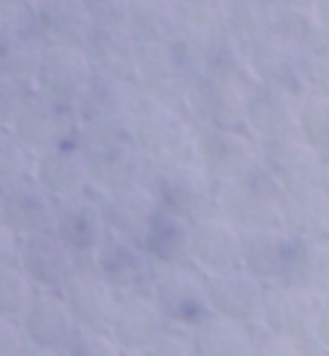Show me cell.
I'll list each match as a JSON object with an SVG mask.
<instances>
[{
  "instance_id": "cell-1",
  "label": "cell",
  "mask_w": 329,
  "mask_h": 356,
  "mask_svg": "<svg viewBox=\"0 0 329 356\" xmlns=\"http://www.w3.org/2000/svg\"><path fill=\"white\" fill-rule=\"evenodd\" d=\"M140 106H143V91L134 79L96 73V79L91 82L87 94L76 106L79 140L85 146H94L102 140L131 138Z\"/></svg>"
},
{
  "instance_id": "cell-2",
  "label": "cell",
  "mask_w": 329,
  "mask_h": 356,
  "mask_svg": "<svg viewBox=\"0 0 329 356\" xmlns=\"http://www.w3.org/2000/svg\"><path fill=\"white\" fill-rule=\"evenodd\" d=\"M199 126L184 108L163 106V102L143 99L137 120L131 129V140L140 146L152 164H172V161H189L196 149Z\"/></svg>"
},
{
  "instance_id": "cell-3",
  "label": "cell",
  "mask_w": 329,
  "mask_h": 356,
  "mask_svg": "<svg viewBox=\"0 0 329 356\" xmlns=\"http://www.w3.org/2000/svg\"><path fill=\"white\" fill-rule=\"evenodd\" d=\"M146 184L152 187L158 204L169 213H178L189 222L213 213L216 181L207 175V170L196 158L172 161V164H152Z\"/></svg>"
},
{
  "instance_id": "cell-4",
  "label": "cell",
  "mask_w": 329,
  "mask_h": 356,
  "mask_svg": "<svg viewBox=\"0 0 329 356\" xmlns=\"http://www.w3.org/2000/svg\"><path fill=\"white\" fill-rule=\"evenodd\" d=\"M282 187L265 170H257L236 181L216 184L213 211L224 216L239 231H257L277 225Z\"/></svg>"
},
{
  "instance_id": "cell-5",
  "label": "cell",
  "mask_w": 329,
  "mask_h": 356,
  "mask_svg": "<svg viewBox=\"0 0 329 356\" xmlns=\"http://www.w3.org/2000/svg\"><path fill=\"white\" fill-rule=\"evenodd\" d=\"M149 292L158 301L160 313L167 316L169 327L192 330L207 316H213L207 275L196 266H160L155 269Z\"/></svg>"
},
{
  "instance_id": "cell-6",
  "label": "cell",
  "mask_w": 329,
  "mask_h": 356,
  "mask_svg": "<svg viewBox=\"0 0 329 356\" xmlns=\"http://www.w3.org/2000/svg\"><path fill=\"white\" fill-rule=\"evenodd\" d=\"M192 158L207 170L216 184H224L262 170V143L251 138L245 129L199 126Z\"/></svg>"
},
{
  "instance_id": "cell-7",
  "label": "cell",
  "mask_w": 329,
  "mask_h": 356,
  "mask_svg": "<svg viewBox=\"0 0 329 356\" xmlns=\"http://www.w3.org/2000/svg\"><path fill=\"white\" fill-rule=\"evenodd\" d=\"M9 131L18 138V143L29 155L47 152L53 146L79 140L76 108L65 106V102H56L38 91H29Z\"/></svg>"
},
{
  "instance_id": "cell-8",
  "label": "cell",
  "mask_w": 329,
  "mask_h": 356,
  "mask_svg": "<svg viewBox=\"0 0 329 356\" xmlns=\"http://www.w3.org/2000/svg\"><path fill=\"white\" fill-rule=\"evenodd\" d=\"M94 79H96V67L91 62V56L85 53V47H76V44H47L41 53L33 91L76 108Z\"/></svg>"
},
{
  "instance_id": "cell-9",
  "label": "cell",
  "mask_w": 329,
  "mask_h": 356,
  "mask_svg": "<svg viewBox=\"0 0 329 356\" xmlns=\"http://www.w3.org/2000/svg\"><path fill=\"white\" fill-rule=\"evenodd\" d=\"M85 53L91 56L96 73H102V76H119V79L137 76L143 44L131 33V26L126 21V9L123 12L94 9V26H91V35H87Z\"/></svg>"
},
{
  "instance_id": "cell-10",
  "label": "cell",
  "mask_w": 329,
  "mask_h": 356,
  "mask_svg": "<svg viewBox=\"0 0 329 356\" xmlns=\"http://www.w3.org/2000/svg\"><path fill=\"white\" fill-rule=\"evenodd\" d=\"M196 70L199 67L178 47V41L158 44V47H143L134 82H137V88L143 91V99L184 108L187 88H189V79Z\"/></svg>"
},
{
  "instance_id": "cell-11",
  "label": "cell",
  "mask_w": 329,
  "mask_h": 356,
  "mask_svg": "<svg viewBox=\"0 0 329 356\" xmlns=\"http://www.w3.org/2000/svg\"><path fill=\"white\" fill-rule=\"evenodd\" d=\"M29 178L38 181L56 202L94 193V170H91V152L82 140H70L62 146H53L47 152L33 155Z\"/></svg>"
},
{
  "instance_id": "cell-12",
  "label": "cell",
  "mask_w": 329,
  "mask_h": 356,
  "mask_svg": "<svg viewBox=\"0 0 329 356\" xmlns=\"http://www.w3.org/2000/svg\"><path fill=\"white\" fill-rule=\"evenodd\" d=\"M53 234L62 240L79 260H91L102 240L111 234L106 207L96 193H82V196L62 199L56 204Z\"/></svg>"
},
{
  "instance_id": "cell-13",
  "label": "cell",
  "mask_w": 329,
  "mask_h": 356,
  "mask_svg": "<svg viewBox=\"0 0 329 356\" xmlns=\"http://www.w3.org/2000/svg\"><path fill=\"white\" fill-rule=\"evenodd\" d=\"M318 309H321V298L301 286L294 284L268 286L260 327L271 330L277 336H286L297 345H309L312 336H315Z\"/></svg>"
},
{
  "instance_id": "cell-14",
  "label": "cell",
  "mask_w": 329,
  "mask_h": 356,
  "mask_svg": "<svg viewBox=\"0 0 329 356\" xmlns=\"http://www.w3.org/2000/svg\"><path fill=\"white\" fill-rule=\"evenodd\" d=\"M245 106L248 94L239 88L213 79L207 73L196 70L187 88L184 111L192 117L196 126H213V129H245Z\"/></svg>"
},
{
  "instance_id": "cell-15",
  "label": "cell",
  "mask_w": 329,
  "mask_h": 356,
  "mask_svg": "<svg viewBox=\"0 0 329 356\" xmlns=\"http://www.w3.org/2000/svg\"><path fill=\"white\" fill-rule=\"evenodd\" d=\"M297 248L301 240L280 225L245 231L242 269L251 272L262 286H282L292 280Z\"/></svg>"
},
{
  "instance_id": "cell-16",
  "label": "cell",
  "mask_w": 329,
  "mask_h": 356,
  "mask_svg": "<svg viewBox=\"0 0 329 356\" xmlns=\"http://www.w3.org/2000/svg\"><path fill=\"white\" fill-rule=\"evenodd\" d=\"M94 170V193L96 196H111L117 190H128L146 184L152 161L143 155V149L131 138L102 140L87 146Z\"/></svg>"
},
{
  "instance_id": "cell-17",
  "label": "cell",
  "mask_w": 329,
  "mask_h": 356,
  "mask_svg": "<svg viewBox=\"0 0 329 356\" xmlns=\"http://www.w3.org/2000/svg\"><path fill=\"white\" fill-rule=\"evenodd\" d=\"M56 204L58 202L29 175L0 187V222L18 240L50 234L56 219Z\"/></svg>"
},
{
  "instance_id": "cell-18",
  "label": "cell",
  "mask_w": 329,
  "mask_h": 356,
  "mask_svg": "<svg viewBox=\"0 0 329 356\" xmlns=\"http://www.w3.org/2000/svg\"><path fill=\"white\" fill-rule=\"evenodd\" d=\"M167 330H169V321L160 313L152 292H128L117 298L108 333L128 356H137L140 350H146Z\"/></svg>"
},
{
  "instance_id": "cell-19",
  "label": "cell",
  "mask_w": 329,
  "mask_h": 356,
  "mask_svg": "<svg viewBox=\"0 0 329 356\" xmlns=\"http://www.w3.org/2000/svg\"><path fill=\"white\" fill-rule=\"evenodd\" d=\"M94 269L108 280V286L117 295L128 292H149L155 277V263L149 260L140 243H131L126 236L108 234L102 245L94 251Z\"/></svg>"
},
{
  "instance_id": "cell-20",
  "label": "cell",
  "mask_w": 329,
  "mask_h": 356,
  "mask_svg": "<svg viewBox=\"0 0 329 356\" xmlns=\"http://www.w3.org/2000/svg\"><path fill=\"white\" fill-rule=\"evenodd\" d=\"M242 251L245 231H239L216 211L192 222V266L204 275L242 269Z\"/></svg>"
},
{
  "instance_id": "cell-21",
  "label": "cell",
  "mask_w": 329,
  "mask_h": 356,
  "mask_svg": "<svg viewBox=\"0 0 329 356\" xmlns=\"http://www.w3.org/2000/svg\"><path fill=\"white\" fill-rule=\"evenodd\" d=\"M79 257L50 234H38V236H26L18 245V266L21 272L29 277V284L41 292H62L67 286V280L73 272L79 269Z\"/></svg>"
},
{
  "instance_id": "cell-22",
  "label": "cell",
  "mask_w": 329,
  "mask_h": 356,
  "mask_svg": "<svg viewBox=\"0 0 329 356\" xmlns=\"http://www.w3.org/2000/svg\"><path fill=\"white\" fill-rule=\"evenodd\" d=\"M297 102L301 94L277 85H257L248 94L245 131L262 146L297 135Z\"/></svg>"
},
{
  "instance_id": "cell-23",
  "label": "cell",
  "mask_w": 329,
  "mask_h": 356,
  "mask_svg": "<svg viewBox=\"0 0 329 356\" xmlns=\"http://www.w3.org/2000/svg\"><path fill=\"white\" fill-rule=\"evenodd\" d=\"M248 58L260 85H277L294 94H306V50H301L289 38L268 29L265 35L253 38Z\"/></svg>"
},
{
  "instance_id": "cell-24",
  "label": "cell",
  "mask_w": 329,
  "mask_h": 356,
  "mask_svg": "<svg viewBox=\"0 0 329 356\" xmlns=\"http://www.w3.org/2000/svg\"><path fill=\"white\" fill-rule=\"evenodd\" d=\"M262 170L280 187H303V184H326L329 161L312 149L303 138H282L262 146Z\"/></svg>"
},
{
  "instance_id": "cell-25",
  "label": "cell",
  "mask_w": 329,
  "mask_h": 356,
  "mask_svg": "<svg viewBox=\"0 0 329 356\" xmlns=\"http://www.w3.org/2000/svg\"><path fill=\"white\" fill-rule=\"evenodd\" d=\"M62 298L70 307L79 330H108L119 295L94 269L91 260H82L79 269L67 280V286L62 289Z\"/></svg>"
},
{
  "instance_id": "cell-26",
  "label": "cell",
  "mask_w": 329,
  "mask_h": 356,
  "mask_svg": "<svg viewBox=\"0 0 329 356\" xmlns=\"http://www.w3.org/2000/svg\"><path fill=\"white\" fill-rule=\"evenodd\" d=\"M21 327L29 348L47 350H67L79 333V324L73 318L70 307L65 304L62 292H35L26 313L21 316Z\"/></svg>"
},
{
  "instance_id": "cell-27",
  "label": "cell",
  "mask_w": 329,
  "mask_h": 356,
  "mask_svg": "<svg viewBox=\"0 0 329 356\" xmlns=\"http://www.w3.org/2000/svg\"><path fill=\"white\" fill-rule=\"evenodd\" d=\"M207 289H210V307L216 316H228L233 321L248 324V327H260L268 286H262L251 272L230 269L207 275Z\"/></svg>"
},
{
  "instance_id": "cell-28",
  "label": "cell",
  "mask_w": 329,
  "mask_h": 356,
  "mask_svg": "<svg viewBox=\"0 0 329 356\" xmlns=\"http://www.w3.org/2000/svg\"><path fill=\"white\" fill-rule=\"evenodd\" d=\"M44 47H47V38L41 35L35 21H0V73L26 85L29 91L35 85Z\"/></svg>"
},
{
  "instance_id": "cell-29",
  "label": "cell",
  "mask_w": 329,
  "mask_h": 356,
  "mask_svg": "<svg viewBox=\"0 0 329 356\" xmlns=\"http://www.w3.org/2000/svg\"><path fill=\"white\" fill-rule=\"evenodd\" d=\"M277 225L294 234L297 240L329 236V187L326 184L282 187Z\"/></svg>"
},
{
  "instance_id": "cell-30",
  "label": "cell",
  "mask_w": 329,
  "mask_h": 356,
  "mask_svg": "<svg viewBox=\"0 0 329 356\" xmlns=\"http://www.w3.org/2000/svg\"><path fill=\"white\" fill-rule=\"evenodd\" d=\"M33 18L47 44L85 47L94 26V6L87 0H35Z\"/></svg>"
},
{
  "instance_id": "cell-31",
  "label": "cell",
  "mask_w": 329,
  "mask_h": 356,
  "mask_svg": "<svg viewBox=\"0 0 329 356\" xmlns=\"http://www.w3.org/2000/svg\"><path fill=\"white\" fill-rule=\"evenodd\" d=\"M102 207H106L108 231L117 236H126L131 243H143V234L152 225L155 213L160 204L149 184H137L128 190H117L111 196H99Z\"/></svg>"
},
{
  "instance_id": "cell-32",
  "label": "cell",
  "mask_w": 329,
  "mask_h": 356,
  "mask_svg": "<svg viewBox=\"0 0 329 356\" xmlns=\"http://www.w3.org/2000/svg\"><path fill=\"white\" fill-rule=\"evenodd\" d=\"M140 245L149 260L155 263V269H160V266H192V222L160 207L149 231L143 234Z\"/></svg>"
},
{
  "instance_id": "cell-33",
  "label": "cell",
  "mask_w": 329,
  "mask_h": 356,
  "mask_svg": "<svg viewBox=\"0 0 329 356\" xmlns=\"http://www.w3.org/2000/svg\"><path fill=\"white\" fill-rule=\"evenodd\" d=\"M253 330L242 321H233L228 316H207L199 327L189 330L196 356H248Z\"/></svg>"
},
{
  "instance_id": "cell-34",
  "label": "cell",
  "mask_w": 329,
  "mask_h": 356,
  "mask_svg": "<svg viewBox=\"0 0 329 356\" xmlns=\"http://www.w3.org/2000/svg\"><path fill=\"white\" fill-rule=\"evenodd\" d=\"M126 21L143 47L172 44L181 35V18L172 0H131L126 6Z\"/></svg>"
},
{
  "instance_id": "cell-35",
  "label": "cell",
  "mask_w": 329,
  "mask_h": 356,
  "mask_svg": "<svg viewBox=\"0 0 329 356\" xmlns=\"http://www.w3.org/2000/svg\"><path fill=\"white\" fill-rule=\"evenodd\" d=\"M199 70L207 73V76H213V79H221V82L239 88V91H245V94H251L253 88L260 85L257 73L251 67L248 53L233 41L207 44L204 56L199 58Z\"/></svg>"
},
{
  "instance_id": "cell-36",
  "label": "cell",
  "mask_w": 329,
  "mask_h": 356,
  "mask_svg": "<svg viewBox=\"0 0 329 356\" xmlns=\"http://www.w3.org/2000/svg\"><path fill=\"white\" fill-rule=\"evenodd\" d=\"M289 284L318 295V298H329V236L301 240Z\"/></svg>"
},
{
  "instance_id": "cell-37",
  "label": "cell",
  "mask_w": 329,
  "mask_h": 356,
  "mask_svg": "<svg viewBox=\"0 0 329 356\" xmlns=\"http://www.w3.org/2000/svg\"><path fill=\"white\" fill-rule=\"evenodd\" d=\"M297 138L329 158V94L306 91L297 102Z\"/></svg>"
},
{
  "instance_id": "cell-38",
  "label": "cell",
  "mask_w": 329,
  "mask_h": 356,
  "mask_svg": "<svg viewBox=\"0 0 329 356\" xmlns=\"http://www.w3.org/2000/svg\"><path fill=\"white\" fill-rule=\"evenodd\" d=\"M35 292L38 289L29 284V277L21 272L18 263L0 266V318L21 321V316L26 313V307Z\"/></svg>"
},
{
  "instance_id": "cell-39",
  "label": "cell",
  "mask_w": 329,
  "mask_h": 356,
  "mask_svg": "<svg viewBox=\"0 0 329 356\" xmlns=\"http://www.w3.org/2000/svg\"><path fill=\"white\" fill-rule=\"evenodd\" d=\"M29 167H33V155L24 149L9 129H0V187L26 178Z\"/></svg>"
},
{
  "instance_id": "cell-40",
  "label": "cell",
  "mask_w": 329,
  "mask_h": 356,
  "mask_svg": "<svg viewBox=\"0 0 329 356\" xmlns=\"http://www.w3.org/2000/svg\"><path fill=\"white\" fill-rule=\"evenodd\" d=\"M65 353L67 356H128L108 330H79Z\"/></svg>"
},
{
  "instance_id": "cell-41",
  "label": "cell",
  "mask_w": 329,
  "mask_h": 356,
  "mask_svg": "<svg viewBox=\"0 0 329 356\" xmlns=\"http://www.w3.org/2000/svg\"><path fill=\"white\" fill-rule=\"evenodd\" d=\"M248 356H306V345H297L286 336H277L265 327L253 330V342Z\"/></svg>"
},
{
  "instance_id": "cell-42",
  "label": "cell",
  "mask_w": 329,
  "mask_h": 356,
  "mask_svg": "<svg viewBox=\"0 0 329 356\" xmlns=\"http://www.w3.org/2000/svg\"><path fill=\"white\" fill-rule=\"evenodd\" d=\"M306 91L329 94V38L306 50Z\"/></svg>"
},
{
  "instance_id": "cell-43",
  "label": "cell",
  "mask_w": 329,
  "mask_h": 356,
  "mask_svg": "<svg viewBox=\"0 0 329 356\" xmlns=\"http://www.w3.org/2000/svg\"><path fill=\"white\" fill-rule=\"evenodd\" d=\"M29 97V88L15 82L0 73V129H12L15 117H18L24 99Z\"/></svg>"
},
{
  "instance_id": "cell-44",
  "label": "cell",
  "mask_w": 329,
  "mask_h": 356,
  "mask_svg": "<svg viewBox=\"0 0 329 356\" xmlns=\"http://www.w3.org/2000/svg\"><path fill=\"white\" fill-rule=\"evenodd\" d=\"M137 356H196V348H192L189 330H178L169 327L158 342H152L146 350H140Z\"/></svg>"
},
{
  "instance_id": "cell-45",
  "label": "cell",
  "mask_w": 329,
  "mask_h": 356,
  "mask_svg": "<svg viewBox=\"0 0 329 356\" xmlns=\"http://www.w3.org/2000/svg\"><path fill=\"white\" fill-rule=\"evenodd\" d=\"M29 350V342L24 336L21 321L0 318V356H24Z\"/></svg>"
},
{
  "instance_id": "cell-46",
  "label": "cell",
  "mask_w": 329,
  "mask_h": 356,
  "mask_svg": "<svg viewBox=\"0 0 329 356\" xmlns=\"http://www.w3.org/2000/svg\"><path fill=\"white\" fill-rule=\"evenodd\" d=\"M18 245H21V240L0 222V266L18 263Z\"/></svg>"
},
{
  "instance_id": "cell-47",
  "label": "cell",
  "mask_w": 329,
  "mask_h": 356,
  "mask_svg": "<svg viewBox=\"0 0 329 356\" xmlns=\"http://www.w3.org/2000/svg\"><path fill=\"white\" fill-rule=\"evenodd\" d=\"M312 345H318L321 350L329 353V298H321V309H318V321H315V336H312Z\"/></svg>"
},
{
  "instance_id": "cell-48",
  "label": "cell",
  "mask_w": 329,
  "mask_h": 356,
  "mask_svg": "<svg viewBox=\"0 0 329 356\" xmlns=\"http://www.w3.org/2000/svg\"><path fill=\"white\" fill-rule=\"evenodd\" d=\"M96 12H123L131 0H87Z\"/></svg>"
},
{
  "instance_id": "cell-49",
  "label": "cell",
  "mask_w": 329,
  "mask_h": 356,
  "mask_svg": "<svg viewBox=\"0 0 329 356\" xmlns=\"http://www.w3.org/2000/svg\"><path fill=\"white\" fill-rule=\"evenodd\" d=\"M321 0H280V6L286 9H318Z\"/></svg>"
},
{
  "instance_id": "cell-50",
  "label": "cell",
  "mask_w": 329,
  "mask_h": 356,
  "mask_svg": "<svg viewBox=\"0 0 329 356\" xmlns=\"http://www.w3.org/2000/svg\"><path fill=\"white\" fill-rule=\"evenodd\" d=\"M24 356H67L62 350H47V348H29Z\"/></svg>"
},
{
  "instance_id": "cell-51",
  "label": "cell",
  "mask_w": 329,
  "mask_h": 356,
  "mask_svg": "<svg viewBox=\"0 0 329 356\" xmlns=\"http://www.w3.org/2000/svg\"><path fill=\"white\" fill-rule=\"evenodd\" d=\"M326 161H329V158H326ZM326 187H329V181H326Z\"/></svg>"
}]
</instances>
